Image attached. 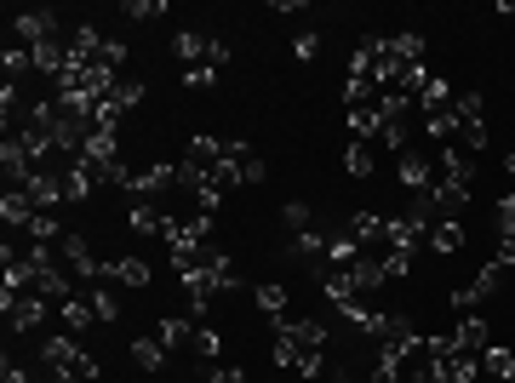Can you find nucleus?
I'll list each match as a JSON object with an SVG mask.
<instances>
[{
	"instance_id": "obj_1",
	"label": "nucleus",
	"mask_w": 515,
	"mask_h": 383,
	"mask_svg": "<svg viewBox=\"0 0 515 383\" xmlns=\"http://www.w3.org/2000/svg\"><path fill=\"white\" fill-rule=\"evenodd\" d=\"M275 326H281V332H275V367L321 378V355H327V344H332L327 321H287V315H281Z\"/></svg>"
},
{
	"instance_id": "obj_2",
	"label": "nucleus",
	"mask_w": 515,
	"mask_h": 383,
	"mask_svg": "<svg viewBox=\"0 0 515 383\" xmlns=\"http://www.w3.org/2000/svg\"><path fill=\"white\" fill-rule=\"evenodd\" d=\"M0 309H6V326L12 332H35L40 321H47V297L40 292H0Z\"/></svg>"
},
{
	"instance_id": "obj_3",
	"label": "nucleus",
	"mask_w": 515,
	"mask_h": 383,
	"mask_svg": "<svg viewBox=\"0 0 515 383\" xmlns=\"http://www.w3.org/2000/svg\"><path fill=\"white\" fill-rule=\"evenodd\" d=\"M395 172H401V189H406V195H429V183H436V178H429V155H424V149H406V155H395Z\"/></svg>"
},
{
	"instance_id": "obj_4",
	"label": "nucleus",
	"mask_w": 515,
	"mask_h": 383,
	"mask_svg": "<svg viewBox=\"0 0 515 383\" xmlns=\"http://www.w3.org/2000/svg\"><path fill=\"white\" fill-rule=\"evenodd\" d=\"M12 35L24 40V47H40V40H58V17H52V12H40V6H35V12H17V17H12Z\"/></svg>"
},
{
	"instance_id": "obj_5",
	"label": "nucleus",
	"mask_w": 515,
	"mask_h": 383,
	"mask_svg": "<svg viewBox=\"0 0 515 383\" xmlns=\"http://www.w3.org/2000/svg\"><path fill=\"white\" fill-rule=\"evenodd\" d=\"M103 281H121V286H149V281H155V269H149V258L126 252V258H110V274H103Z\"/></svg>"
},
{
	"instance_id": "obj_6",
	"label": "nucleus",
	"mask_w": 515,
	"mask_h": 383,
	"mask_svg": "<svg viewBox=\"0 0 515 383\" xmlns=\"http://www.w3.org/2000/svg\"><path fill=\"white\" fill-rule=\"evenodd\" d=\"M58 315H63V332H92V321H98V309H92V297H86V292H75L69 297V304H58Z\"/></svg>"
},
{
	"instance_id": "obj_7",
	"label": "nucleus",
	"mask_w": 515,
	"mask_h": 383,
	"mask_svg": "<svg viewBox=\"0 0 515 383\" xmlns=\"http://www.w3.org/2000/svg\"><path fill=\"white\" fill-rule=\"evenodd\" d=\"M453 337H458L469 355H487V349H492V326H487V315H464Z\"/></svg>"
},
{
	"instance_id": "obj_8",
	"label": "nucleus",
	"mask_w": 515,
	"mask_h": 383,
	"mask_svg": "<svg viewBox=\"0 0 515 383\" xmlns=\"http://www.w3.org/2000/svg\"><path fill=\"white\" fill-rule=\"evenodd\" d=\"M464 241H469L464 223H436V229H429V252H436V258H458Z\"/></svg>"
},
{
	"instance_id": "obj_9",
	"label": "nucleus",
	"mask_w": 515,
	"mask_h": 383,
	"mask_svg": "<svg viewBox=\"0 0 515 383\" xmlns=\"http://www.w3.org/2000/svg\"><path fill=\"white\" fill-rule=\"evenodd\" d=\"M155 337L166 349H184V344H195V321H189V315H166V321L155 326Z\"/></svg>"
},
{
	"instance_id": "obj_10",
	"label": "nucleus",
	"mask_w": 515,
	"mask_h": 383,
	"mask_svg": "<svg viewBox=\"0 0 515 383\" xmlns=\"http://www.w3.org/2000/svg\"><path fill=\"white\" fill-rule=\"evenodd\" d=\"M172 52H178V57L189 63V69H195V63H206V57H212V40H206V35H195V29H184L178 40H172Z\"/></svg>"
},
{
	"instance_id": "obj_11",
	"label": "nucleus",
	"mask_w": 515,
	"mask_h": 383,
	"mask_svg": "<svg viewBox=\"0 0 515 383\" xmlns=\"http://www.w3.org/2000/svg\"><path fill=\"white\" fill-rule=\"evenodd\" d=\"M373 149L378 143H350V149H343V172H350V178H373Z\"/></svg>"
},
{
	"instance_id": "obj_12",
	"label": "nucleus",
	"mask_w": 515,
	"mask_h": 383,
	"mask_svg": "<svg viewBox=\"0 0 515 383\" xmlns=\"http://www.w3.org/2000/svg\"><path fill=\"white\" fill-rule=\"evenodd\" d=\"M132 360H138L143 372H161V367H166V344H161V337H138V344H132Z\"/></svg>"
},
{
	"instance_id": "obj_13",
	"label": "nucleus",
	"mask_w": 515,
	"mask_h": 383,
	"mask_svg": "<svg viewBox=\"0 0 515 383\" xmlns=\"http://www.w3.org/2000/svg\"><path fill=\"white\" fill-rule=\"evenodd\" d=\"M80 292H86V297H92V309H98V321H121V297H115L110 286H103V281H98V286H80Z\"/></svg>"
},
{
	"instance_id": "obj_14",
	"label": "nucleus",
	"mask_w": 515,
	"mask_h": 383,
	"mask_svg": "<svg viewBox=\"0 0 515 383\" xmlns=\"http://www.w3.org/2000/svg\"><path fill=\"white\" fill-rule=\"evenodd\" d=\"M492 229H499V241H515V195L492 201Z\"/></svg>"
},
{
	"instance_id": "obj_15",
	"label": "nucleus",
	"mask_w": 515,
	"mask_h": 383,
	"mask_svg": "<svg viewBox=\"0 0 515 383\" xmlns=\"http://www.w3.org/2000/svg\"><path fill=\"white\" fill-rule=\"evenodd\" d=\"M258 309L281 321V315H287V286L281 281H264V286H258Z\"/></svg>"
},
{
	"instance_id": "obj_16",
	"label": "nucleus",
	"mask_w": 515,
	"mask_h": 383,
	"mask_svg": "<svg viewBox=\"0 0 515 383\" xmlns=\"http://www.w3.org/2000/svg\"><path fill=\"white\" fill-rule=\"evenodd\" d=\"M121 17H126V24H155V17H166V6H161V0H126Z\"/></svg>"
},
{
	"instance_id": "obj_17",
	"label": "nucleus",
	"mask_w": 515,
	"mask_h": 383,
	"mask_svg": "<svg viewBox=\"0 0 515 383\" xmlns=\"http://www.w3.org/2000/svg\"><path fill=\"white\" fill-rule=\"evenodd\" d=\"M0 63H6V80H24L35 69V52L29 47H6V52H0Z\"/></svg>"
},
{
	"instance_id": "obj_18",
	"label": "nucleus",
	"mask_w": 515,
	"mask_h": 383,
	"mask_svg": "<svg viewBox=\"0 0 515 383\" xmlns=\"http://www.w3.org/2000/svg\"><path fill=\"white\" fill-rule=\"evenodd\" d=\"M453 109H458V126H464V120H481V115H487V92H476V87H469V92H458V103H453Z\"/></svg>"
},
{
	"instance_id": "obj_19",
	"label": "nucleus",
	"mask_w": 515,
	"mask_h": 383,
	"mask_svg": "<svg viewBox=\"0 0 515 383\" xmlns=\"http://www.w3.org/2000/svg\"><path fill=\"white\" fill-rule=\"evenodd\" d=\"M281 223L292 229V235H304V229L315 223V218H310V201H287V206H281Z\"/></svg>"
},
{
	"instance_id": "obj_20",
	"label": "nucleus",
	"mask_w": 515,
	"mask_h": 383,
	"mask_svg": "<svg viewBox=\"0 0 515 383\" xmlns=\"http://www.w3.org/2000/svg\"><path fill=\"white\" fill-rule=\"evenodd\" d=\"M390 47L401 63H424V35H390Z\"/></svg>"
},
{
	"instance_id": "obj_21",
	"label": "nucleus",
	"mask_w": 515,
	"mask_h": 383,
	"mask_svg": "<svg viewBox=\"0 0 515 383\" xmlns=\"http://www.w3.org/2000/svg\"><path fill=\"white\" fill-rule=\"evenodd\" d=\"M481 372H492V378H515V355H510V349H487V355H481Z\"/></svg>"
},
{
	"instance_id": "obj_22",
	"label": "nucleus",
	"mask_w": 515,
	"mask_h": 383,
	"mask_svg": "<svg viewBox=\"0 0 515 383\" xmlns=\"http://www.w3.org/2000/svg\"><path fill=\"white\" fill-rule=\"evenodd\" d=\"M212 80H218V69H212V63H195V69H184V87H189V92H206Z\"/></svg>"
},
{
	"instance_id": "obj_23",
	"label": "nucleus",
	"mask_w": 515,
	"mask_h": 383,
	"mask_svg": "<svg viewBox=\"0 0 515 383\" xmlns=\"http://www.w3.org/2000/svg\"><path fill=\"white\" fill-rule=\"evenodd\" d=\"M315 52H321V35H315V29H304V35L292 40V57H298V63H315Z\"/></svg>"
},
{
	"instance_id": "obj_24",
	"label": "nucleus",
	"mask_w": 515,
	"mask_h": 383,
	"mask_svg": "<svg viewBox=\"0 0 515 383\" xmlns=\"http://www.w3.org/2000/svg\"><path fill=\"white\" fill-rule=\"evenodd\" d=\"M189 349H201L212 360V355H218V326H195V344H189Z\"/></svg>"
},
{
	"instance_id": "obj_25",
	"label": "nucleus",
	"mask_w": 515,
	"mask_h": 383,
	"mask_svg": "<svg viewBox=\"0 0 515 383\" xmlns=\"http://www.w3.org/2000/svg\"><path fill=\"white\" fill-rule=\"evenodd\" d=\"M492 264H499V269L510 274V269H515V241H499V252H492Z\"/></svg>"
},
{
	"instance_id": "obj_26",
	"label": "nucleus",
	"mask_w": 515,
	"mask_h": 383,
	"mask_svg": "<svg viewBox=\"0 0 515 383\" xmlns=\"http://www.w3.org/2000/svg\"><path fill=\"white\" fill-rule=\"evenodd\" d=\"M212 383H247V378L235 372V367H218V372H212Z\"/></svg>"
},
{
	"instance_id": "obj_27",
	"label": "nucleus",
	"mask_w": 515,
	"mask_h": 383,
	"mask_svg": "<svg viewBox=\"0 0 515 383\" xmlns=\"http://www.w3.org/2000/svg\"><path fill=\"white\" fill-rule=\"evenodd\" d=\"M6 383H29V372H24V367H12V360H6Z\"/></svg>"
},
{
	"instance_id": "obj_28",
	"label": "nucleus",
	"mask_w": 515,
	"mask_h": 383,
	"mask_svg": "<svg viewBox=\"0 0 515 383\" xmlns=\"http://www.w3.org/2000/svg\"><path fill=\"white\" fill-rule=\"evenodd\" d=\"M504 172H510V178H515V155H504Z\"/></svg>"
},
{
	"instance_id": "obj_29",
	"label": "nucleus",
	"mask_w": 515,
	"mask_h": 383,
	"mask_svg": "<svg viewBox=\"0 0 515 383\" xmlns=\"http://www.w3.org/2000/svg\"><path fill=\"white\" fill-rule=\"evenodd\" d=\"M510 383H515V378H510Z\"/></svg>"
}]
</instances>
